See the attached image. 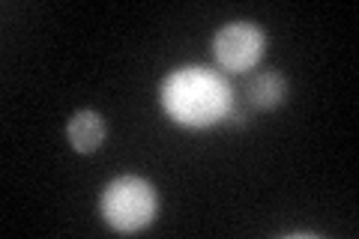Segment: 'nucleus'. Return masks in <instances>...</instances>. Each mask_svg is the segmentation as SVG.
I'll use <instances>...</instances> for the list:
<instances>
[{
  "mask_svg": "<svg viewBox=\"0 0 359 239\" xmlns=\"http://www.w3.org/2000/svg\"><path fill=\"white\" fill-rule=\"evenodd\" d=\"M287 96V81L282 72L276 69H266V72H257L245 81V105L257 108V111H273L285 102Z\"/></svg>",
  "mask_w": 359,
  "mask_h": 239,
  "instance_id": "nucleus-5",
  "label": "nucleus"
},
{
  "mask_svg": "<svg viewBox=\"0 0 359 239\" xmlns=\"http://www.w3.org/2000/svg\"><path fill=\"white\" fill-rule=\"evenodd\" d=\"M159 102L177 126L207 129L224 120V114L233 105V90L219 72L207 66H183L165 75Z\"/></svg>",
  "mask_w": 359,
  "mask_h": 239,
  "instance_id": "nucleus-1",
  "label": "nucleus"
},
{
  "mask_svg": "<svg viewBox=\"0 0 359 239\" xmlns=\"http://www.w3.org/2000/svg\"><path fill=\"white\" fill-rule=\"evenodd\" d=\"M212 54L222 69L249 72L264 57V30L252 21H231L212 36Z\"/></svg>",
  "mask_w": 359,
  "mask_h": 239,
  "instance_id": "nucleus-3",
  "label": "nucleus"
},
{
  "mask_svg": "<svg viewBox=\"0 0 359 239\" xmlns=\"http://www.w3.org/2000/svg\"><path fill=\"white\" fill-rule=\"evenodd\" d=\"M108 135V126H105V117L99 111H90V108H81L75 111L69 123H66V138H69L72 150L81 153V156H90L102 146Z\"/></svg>",
  "mask_w": 359,
  "mask_h": 239,
  "instance_id": "nucleus-4",
  "label": "nucleus"
},
{
  "mask_svg": "<svg viewBox=\"0 0 359 239\" xmlns=\"http://www.w3.org/2000/svg\"><path fill=\"white\" fill-rule=\"evenodd\" d=\"M102 219L117 233H138L144 231L159 212V195L153 183L144 177H117L102 191Z\"/></svg>",
  "mask_w": 359,
  "mask_h": 239,
  "instance_id": "nucleus-2",
  "label": "nucleus"
}]
</instances>
